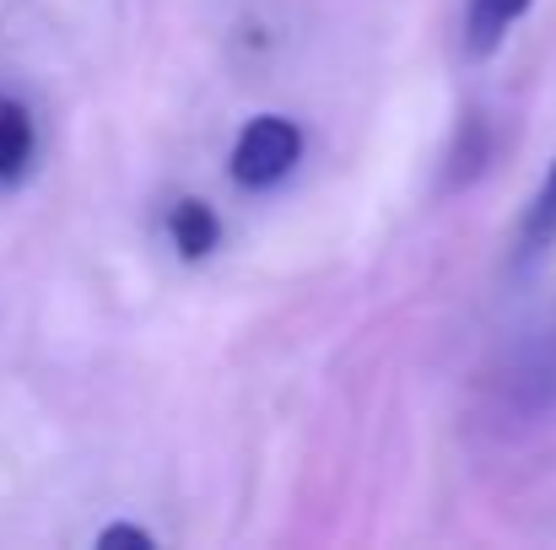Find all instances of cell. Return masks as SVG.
<instances>
[{"instance_id":"obj_3","label":"cell","mask_w":556,"mask_h":550,"mask_svg":"<svg viewBox=\"0 0 556 550\" xmlns=\"http://www.w3.org/2000/svg\"><path fill=\"white\" fill-rule=\"evenodd\" d=\"M33 152H38L33 114H27L16 98H0V183L27 179V174H33Z\"/></svg>"},{"instance_id":"obj_1","label":"cell","mask_w":556,"mask_h":550,"mask_svg":"<svg viewBox=\"0 0 556 550\" xmlns=\"http://www.w3.org/2000/svg\"><path fill=\"white\" fill-rule=\"evenodd\" d=\"M303 157V130L281 114H260L232 141V183L238 189H276Z\"/></svg>"},{"instance_id":"obj_5","label":"cell","mask_w":556,"mask_h":550,"mask_svg":"<svg viewBox=\"0 0 556 550\" xmlns=\"http://www.w3.org/2000/svg\"><path fill=\"white\" fill-rule=\"evenodd\" d=\"M552 243H556V157H552V168H546V179H541V189H535L530 205H525V221H519V265H535Z\"/></svg>"},{"instance_id":"obj_6","label":"cell","mask_w":556,"mask_h":550,"mask_svg":"<svg viewBox=\"0 0 556 550\" xmlns=\"http://www.w3.org/2000/svg\"><path fill=\"white\" fill-rule=\"evenodd\" d=\"M168 238H174V248L185 259H205L222 243V221H216V210L205 200H179L168 210Z\"/></svg>"},{"instance_id":"obj_2","label":"cell","mask_w":556,"mask_h":550,"mask_svg":"<svg viewBox=\"0 0 556 550\" xmlns=\"http://www.w3.org/2000/svg\"><path fill=\"white\" fill-rule=\"evenodd\" d=\"M514 394L525 405H552L556 399V292L535 308V319L519 335L514 351Z\"/></svg>"},{"instance_id":"obj_7","label":"cell","mask_w":556,"mask_h":550,"mask_svg":"<svg viewBox=\"0 0 556 550\" xmlns=\"http://www.w3.org/2000/svg\"><path fill=\"white\" fill-rule=\"evenodd\" d=\"M98 546L103 550H114V546H136V550H152L157 540L147 535V529H136V524H109L103 535H98Z\"/></svg>"},{"instance_id":"obj_4","label":"cell","mask_w":556,"mask_h":550,"mask_svg":"<svg viewBox=\"0 0 556 550\" xmlns=\"http://www.w3.org/2000/svg\"><path fill=\"white\" fill-rule=\"evenodd\" d=\"M535 0H470V11H465V49L476 54V60H486L508 33H514V22L530 11Z\"/></svg>"}]
</instances>
